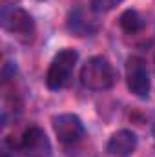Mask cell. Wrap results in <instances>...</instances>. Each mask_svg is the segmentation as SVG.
<instances>
[{
    "label": "cell",
    "mask_w": 155,
    "mask_h": 157,
    "mask_svg": "<svg viewBox=\"0 0 155 157\" xmlns=\"http://www.w3.org/2000/svg\"><path fill=\"white\" fill-rule=\"evenodd\" d=\"M137 148V135L131 130H117L106 144V152L113 157H130Z\"/></svg>",
    "instance_id": "obj_8"
},
{
    "label": "cell",
    "mask_w": 155,
    "mask_h": 157,
    "mask_svg": "<svg viewBox=\"0 0 155 157\" xmlns=\"http://www.w3.org/2000/svg\"><path fill=\"white\" fill-rule=\"evenodd\" d=\"M51 124H53V132L57 135V139L64 144H73L78 143L84 133H86V128H84V122L82 119L75 115V113H60V115H55L51 119Z\"/></svg>",
    "instance_id": "obj_5"
},
{
    "label": "cell",
    "mask_w": 155,
    "mask_h": 157,
    "mask_svg": "<svg viewBox=\"0 0 155 157\" xmlns=\"http://www.w3.org/2000/svg\"><path fill=\"white\" fill-rule=\"evenodd\" d=\"M119 26H120L122 31H126L128 35H135V33H139V31L144 29L146 22H144V18L139 15L137 9H126V11L120 15V18H119Z\"/></svg>",
    "instance_id": "obj_9"
},
{
    "label": "cell",
    "mask_w": 155,
    "mask_h": 157,
    "mask_svg": "<svg viewBox=\"0 0 155 157\" xmlns=\"http://www.w3.org/2000/svg\"><path fill=\"white\" fill-rule=\"evenodd\" d=\"M22 152L28 157H49L51 155V143L46 135V132L40 126H29L20 143Z\"/></svg>",
    "instance_id": "obj_6"
},
{
    "label": "cell",
    "mask_w": 155,
    "mask_h": 157,
    "mask_svg": "<svg viewBox=\"0 0 155 157\" xmlns=\"http://www.w3.org/2000/svg\"><path fill=\"white\" fill-rule=\"evenodd\" d=\"M126 84H128V90L135 97H139L142 101H146L150 97L152 80H150V73H148L144 59L130 57L126 60Z\"/></svg>",
    "instance_id": "obj_3"
},
{
    "label": "cell",
    "mask_w": 155,
    "mask_h": 157,
    "mask_svg": "<svg viewBox=\"0 0 155 157\" xmlns=\"http://www.w3.org/2000/svg\"><path fill=\"white\" fill-rule=\"evenodd\" d=\"M124 0H91L89 6H91L93 13H106V11H112L113 7H117Z\"/></svg>",
    "instance_id": "obj_10"
},
{
    "label": "cell",
    "mask_w": 155,
    "mask_h": 157,
    "mask_svg": "<svg viewBox=\"0 0 155 157\" xmlns=\"http://www.w3.org/2000/svg\"><path fill=\"white\" fill-rule=\"evenodd\" d=\"M117 80H119L117 70L102 55H95L88 59L80 70L82 86L91 91H108L117 84Z\"/></svg>",
    "instance_id": "obj_1"
},
{
    "label": "cell",
    "mask_w": 155,
    "mask_h": 157,
    "mask_svg": "<svg viewBox=\"0 0 155 157\" xmlns=\"http://www.w3.org/2000/svg\"><path fill=\"white\" fill-rule=\"evenodd\" d=\"M153 143H155V128H153Z\"/></svg>",
    "instance_id": "obj_11"
},
{
    "label": "cell",
    "mask_w": 155,
    "mask_h": 157,
    "mask_svg": "<svg viewBox=\"0 0 155 157\" xmlns=\"http://www.w3.org/2000/svg\"><path fill=\"white\" fill-rule=\"evenodd\" d=\"M77 60H78L77 49H71V48L60 49L53 57V60H51V64L47 68V73H46V86H47V90H51V91L62 90L70 82Z\"/></svg>",
    "instance_id": "obj_2"
},
{
    "label": "cell",
    "mask_w": 155,
    "mask_h": 157,
    "mask_svg": "<svg viewBox=\"0 0 155 157\" xmlns=\"http://www.w3.org/2000/svg\"><path fill=\"white\" fill-rule=\"evenodd\" d=\"M0 24L6 31L13 33V35H24V37H31L35 33V20L33 17L18 7V6H6L0 13Z\"/></svg>",
    "instance_id": "obj_4"
},
{
    "label": "cell",
    "mask_w": 155,
    "mask_h": 157,
    "mask_svg": "<svg viewBox=\"0 0 155 157\" xmlns=\"http://www.w3.org/2000/svg\"><path fill=\"white\" fill-rule=\"evenodd\" d=\"M66 28L75 37H89V35H93V33L99 31V22L91 15H88L82 7H75L68 15Z\"/></svg>",
    "instance_id": "obj_7"
}]
</instances>
